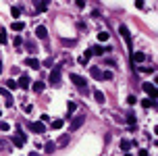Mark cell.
Instances as JSON below:
<instances>
[{
  "mask_svg": "<svg viewBox=\"0 0 158 156\" xmlns=\"http://www.w3.org/2000/svg\"><path fill=\"white\" fill-rule=\"evenodd\" d=\"M0 73H2V60H0Z\"/></svg>",
  "mask_w": 158,
  "mask_h": 156,
  "instance_id": "cell-36",
  "label": "cell"
},
{
  "mask_svg": "<svg viewBox=\"0 0 158 156\" xmlns=\"http://www.w3.org/2000/svg\"><path fill=\"white\" fill-rule=\"evenodd\" d=\"M127 156H133V154H127Z\"/></svg>",
  "mask_w": 158,
  "mask_h": 156,
  "instance_id": "cell-37",
  "label": "cell"
},
{
  "mask_svg": "<svg viewBox=\"0 0 158 156\" xmlns=\"http://www.w3.org/2000/svg\"><path fill=\"white\" fill-rule=\"evenodd\" d=\"M94 98H96V100H98V102H100V104H104V100H106V96H104V94H102L100 90H94Z\"/></svg>",
  "mask_w": 158,
  "mask_h": 156,
  "instance_id": "cell-18",
  "label": "cell"
},
{
  "mask_svg": "<svg viewBox=\"0 0 158 156\" xmlns=\"http://www.w3.org/2000/svg\"><path fill=\"white\" fill-rule=\"evenodd\" d=\"M90 56H92V50H85V54H83V56L79 58V62H81V65H88V60H90Z\"/></svg>",
  "mask_w": 158,
  "mask_h": 156,
  "instance_id": "cell-19",
  "label": "cell"
},
{
  "mask_svg": "<svg viewBox=\"0 0 158 156\" xmlns=\"http://www.w3.org/2000/svg\"><path fill=\"white\" fill-rule=\"evenodd\" d=\"M137 156H150V152H148V150H139V154Z\"/></svg>",
  "mask_w": 158,
  "mask_h": 156,
  "instance_id": "cell-34",
  "label": "cell"
},
{
  "mask_svg": "<svg viewBox=\"0 0 158 156\" xmlns=\"http://www.w3.org/2000/svg\"><path fill=\"white\" fill-rule=\"evenodd\" d=\"M119 31H121V36H123L125 44H127V48L131 50V48H133V42H131V34H129V29H127V25H121V27H119Z\"/></svg>",
  "mask_w": 158,
  "mask_h": 156,
  "instance_id": "cell-1",
  "label": "cell"
},
{
  "mask_svg": "<svg viewBox=\"0 0 158 156\" xmlns=\"http://www.w3.org/2000/svg\"><path fill=\"white\" fill-rule=\"evenodd\" d=\"M4 87H6V90H15V87H17V81H15V79H9Z\"/></svg>",
  "mask_w": 158,
  "mask_h": 156,
  "instance_id": "cell-22",
  "label": "cell"
},
{
  "mask_svg": "<svg viewBox=\"0 0 158 156\" xmlns=\"http://www.w3.org/2000/svg\"><path fill=\"white\" fill-rule=\"evenodd\" d=\"M127 102H129V104H135L137 98H135V96H129V98H127Z\"/></svg>",
  "mask_w": 158,
  "mask_h": 156,
  "instance_id": "cell-33",
  "label": "cell"
},
{
  "mask_svg": "<svg viewBox=\"0 0 158 156\" xmlns=\"http://www.w3.org/2000/svg\"><path fill=\"white\" fill-rule=\"evenodd\" d=\"M11 15L19 19V15H21V9H19V6H13V9H11Z\"/></svg>",
  "mask_w": 158,
  "mask_h": 156,
  "instance_id": "cell-25",
  "label": "cell"
},
{
  "mask_svg": "<svg viewBox=\"0 0 158 156\" xmlns=\"http://www.w3.org/2000/svg\"><path fill=\"white\" fill-rule=\"evenodd\" d=\"M31 90H34L35 94H42V92H44V83H42V81H35V83L31 85Z\"/></svg>",
  "mask_w": 158,
  "mask_h": 156,
  "instance_id": "cell-15",
  "label": "cell"
},
{
  "mask_svg": "<svg viewBox=\"0 0 158 156\" xmlns=\"http://www.w3.org/2000/svg\"><path fill=\"white\" fill-rule=\"evenodd\" d=\"M29 129H31L34 133H44V131H46V127H44V123H42V121L31 123V125H29Z\"/></svg>",
  "mask_w": 158,
  "mask_h": 156,
  "instance_id": "cell-8",
  "label": "cell"
},
{
  "mask_svg": "<svg viewBox=\"0 0 158 156\" xmlns=\"http://www.w3.org/2000/svg\"><path fill=\"white\" fill-rule=\"evenodd\" d=\"M67 110H69V115H71V112L75 110V102H69V104H67Z\"/></svg>",
  "mask_w": 158,
  "mask_h": 156,
  "instance_id": "cell-32",
  "label": "cell"
},
{
  "mask_svg": "<svg viewBox=\"0 0 158 156\" xmlns=\"http://www.w3.org/2000/svg\"><path fill=\"white\" fill-rule=\"evenodd\" d=\"M92 50V54H96V56H102L104 52H108V50H113L110 46H94V48H90Z\"/></svg>",
  "mask_w": 158,
  "mask_h": 156,
  "instance_id": "cell-7",
  "label": "cell"
},
{
  "mask_svg": "<svg viewBox=\"0 0 158 156\" xmlns=\"http://www.w3.org/2000/svg\"><path fill=\"white\" fill-rule=\"evenodd\" d=\"M0 117H2V112H0Z\"/></svg>",
  "mask_w": 158,
  "mask_h": 156,
  "instance_id": "cell-38",
  "label": "cell"
},
{
  "mask_svg": "<svg viewBox=\"0 0 158 156\" xmlns=\"http://www.w3.org/2000/svg\"><path fill=\"white\" fill-rule=\"evenodd\" d=\"M0 131H11V125L4 123V121H0Z\"/></svg>",
  "mask_w": 158,
  "mask_h": 156,
  "instance_id": "cell-24",
  "label": "cell"
},
{
  "mask_svg": "<svg viewBox=\"0 0 158 156\" xmlns=\"http://www.w3.org/2000/svg\"><path fill=\"white\" fill-rule=\"evenodd\" d=\"M135 6H137V9H142V6H144V0H135Z\"/></svg>",
  "mask_w": 158,
  "mask_h": 156,
  "instance_id": "cell-35",
  "label": "cell"
},
{
  "mask_svg": "<svg viewBox=\"0 0 158 156\" xmlns=\"http://www.w3.org/2000/svg\"><path fill=\"white\" fill-rule=\"evenodd\" d=\"M0 94H2V96H4V100H6V106H13V96L9 94V90L0 85Z\"/></svg>",
  "mask_w": 158,
  "mask_h": 156,
  "instance_id": "cell-10",
  "label": "cell"
},
{
  "mask_svg": "<svg viewBox=\"0 0 158 156\" xmlns=\"http://www.w3.org/2000/svg\"><path fill=\"white\" fill-rule=\"evenodd\" d=\"M25 65H27V67H31V69H40V65H42V62H40L38 58H25Z\"/></svg>",
  "mask_w": 158,
  "mask_h": 156,
  "instance_id": "cell-12",
  "label": "cell"
},
{
  "mask_svg": "<svg viewBox=\"0 0 158 156\" xmlns=\"http://www.w3.org/2000/svg\"><path fill=\"white\" fill-rule=\"evenodd\" d=\"M11 29L13 31H23V29H25V23H23V21H15V23L11 25Z\"/></svg>",
  "mask_w": 158,
  "mask_h": 156,
  "instance_id": "cell-14",
  "label": "cell"
},
{
  "mask_svg": "<svg viewBox=\"0 0 158 156\" xmlns=\"http://www.w3.org/2000/svg\"><path fill=\"white\" fill-rule=\"evenodd\" d=\"M121 148H123V150H129V148H131V142H129V140H121Z\"/></svg>",
  "mask_w": 158,
  "mask_h": 156,
  "instance_id": "cell-27",
  "label": "cell"
},
{
  "mask_svg": "<svg viewBox=\"0 0 158 156\" xmlns=\"http://www.w3.org/2000/svg\"><path fill=\"white\" fill-rule=\"evenodd\" d=\"M25 142H27V137H25V133L21 131V127H17V135H13V144H15V146H19V148H21V146L25 144Z\"/></svg>",
  "mask_w": 158,
  "mask_h": 156,
  "instance_id": "cell-4",
  "label": "cell"
},
{
  "mask_svg": "<svg viewBox=\"0 0 158 156\" xmlns=\"http://www.w3.org/2000/svg\"><path fill=\"white\" fill-rule=\"evenodd\" d=\"M102 79L110 81V79H113V73H110V71H104V73H102Z\"/></svg>",
  "mask_w": 158,
  "mask_h": 156,
  "instance_id": "cell-28",
  "label": "cell"
},
{
  "mask_svg": "<svg viewBox=\"0 0 158 156\" xmlns=\"http://www.w3.org/2000/svg\"><path fill=\"white\" fill-rule=\"evenodd\" d=\"M63 125H65V121H63V119L52 121V129H63Z\"/></svg>",
  "mask_w": 158,
  "mask_h": 156,
  "instance_id": "cell-21",
  "label": "cell"
},
{
  "mask_svg": "<svg viewBox=\"0 0 158 156\" xmlns=\"http://www.w3.org/2000/svg\"><path fill=\"white\" fill-rule=\"evenodd\" d=\"M48 81L52 85H60V67H54L52 71H50V77H48Z\"/></svg>",
  "mask_w": 158,
  "mask_h": 156,
  "instance_id": "cell-3",
  "label": "cell"
},
{
  "mask_svg": "<svg viewBox=\"0 0 158 156\" xmlns=\"http://www.w3.org/2000/svg\"><path fill=\"white\" fill-rule=\"evenodd\" d=\"M69 79H71L73 83L77 85L79 90H85V87H88V83H85V79H83L81 75H77V73H71V75H69Z\"/></svg>",
  "mask_w": 158,
  "mask_h": 156,
  "instance_id": "cell-2",
  "label": "cell"
},
{
  "mask_svg": "<svg viewBox=\"0 0 158 156\" xmlns=\"http://www.w3.org/2000/svg\"><path fill=\"white\" fill-rule=\"evenodd\" d=\"M144 58H146V54H144V52H135V54L131 56L133 62H144Z\"/></svg>",
  "mask_w": 158,
  "mask_h": 156,
  "instance_id": "cell-16",
  "label": "cell"
},
{
  "mask_svg": "<svg viewBox=\"0 0 158 156\" xmlns=\"http://www.w3.org/2000/svg\"><path fill=\"white\" fill-rule=\"evenodd\" d=\"M90 73H92V77H94V79H102V71L98 69V67H92Z\"/></svg>",
  "mask_w": 158,
  "mask_h": 156,
  "instance_id": "cell-17",
  "label": "cell"
},
{
  "mask_svg": "<svg viewBox=\"0 0 158 156\" xmlns=\"http://www.w3.org/2000/svg\"><path fill=\"white\" fill-rule=\"evenodd\" d=\"M98 40H100V42H106V40H108V31H100V34H98Z\"/></svg>",
  "mask_w": 158,
  "mask_h": 156,
  "instance_id": "cell-26",
  "label": "cell"
},
{
  "mask_svg": "<svg viewBox=\"0 0 158 156\" xmlns=\"http://www.w3.org/2000/svg\"><path fill=\"white\" fill-rule=\"evenodd\" d=\"M67 144H69V135H63V137L56 142V146H67Z\"/></svg>",
  "mask_w": 158,
  "mask_h": 156,
  "instance_id": "cell-23",
  "label": "cell"
},
{
  "mask_svg": "<svg viewBox=\"0 0 158 156\" xmlns=\"http://www.w3.org/2000/svg\"><path fill=\"white\" fill-rule=\"evenodd\" d=\"M144 92H146L148 94V98H154V100H156V85L154 83H144Z\"/></svg>",
  "mask_w": 158,
  "mask_h": 156,
  "instance_id": "cell-5",
  "label": "cell"
},
{
  "mask_svg": "<svg viewBox=\"0 0 158 156\" xmlns=\"http://www.w3.org/2000/svg\"><path fill=\"white\" fill-rule=\"evenodd\" d=\"M35 36L40 37V40H46V37H48V31H46L44 25H38V27H35Z\"/></svg>",
  "mask_w": 158,
  "mask_h": 156,
  "instance_id": "cell-11",
  "label": "cell"
},
{
  "mask_svg": "<svg viewBox=\"0 0 158 156\" xmlns=\"http://www.w3.org/2000/svg\"><path fill=\"white\" fill-rule=\"evenodd\" d=\"M0 42H2V44H6V42H9V37H6V34H4V29L0 31Z\"/></svg>",
  "mask_w": 158,
  "mask_h": 156,
  "instance_id": "cell-29",
  "label": "cell"
},
{
  "mask_svg": "<svg viewBox=\"0 0 158 156\" xmlns=\"http://www.w3.org/2000/svg\"><path fill=\"white\" fill-rule=\"evenodd\" d=\"M142 106L144 108H154L156 106V100H154V98H146V100H142Z\"/></svg>",
  "mask_w": 158,
  "mask_h": 156,
  "instance_id": "cell-13",
  "label": "cell"
},
{
  "mask_svg": "<svg viewBox=\"0 0 158 156\" xmlns=\"http://www.w3.org/2000/svg\"><path fill=\"white\" fill-rule=\"evenodd\" d=\"M29 83H31V81H29V77H27V75H21V77H19V81H17V87L27 90V87H29Z\"/></svg>",
  "mask_w": 158,
  "mask_h": 156,
  "instance_id": "cell-9",
  "label": "cell"
},
{
  "mask_svg": "<svg viewBox=\"0 0 158 156\" xmlns=\"http://www.w3.org/2000/svg\"><path fill=\"white\" fill-rule=\"evenodd\" d=\"M127 123L129 125H135V115H127Z\"/></svg>",
  "mask_w": 158,
  "mask_h": 156,
  "instance_id": "cell-30",
  "label": "cell"
},
{
  "mask_svg": "<svg viewBox=\"0 0 158 156\" xmlns=\"http://www.w3.org/2000/svg\"><path fill=\"white\" fill-rule=\"evenodd\" d=\"M44 148H46V152H48V154H52V152L56 150V144H54V142H48V144H46Z\"/></svg>",
  "mask_w": 158,
  "mask_h": 156,
  "instance_id": "cell-20",
  "label": "cell"
},
{
  "mask_svg": "<svg viewBox=\"0 0 158 156\" xmlns=\"http://www.w3.org/2000/svg\"><path fill=\"white\" fill-rule=\"evenodd\" d=\"M83 121H85V117H75V119L71 121V127H69V129H71V131H77L79 127L83 125Z\"/></svg>",
  "mask_w": 158,
  "mask_h": 156,
  "instance_id": "cell-6",
  "label": "cell"
},
{
  "mask_svg": "<svg viewBox=\"0 0 158 156\" xmlns=\"http://www.w3.org/2000/svg\"><path fill=\"white\" fill-rule=\"evenodd\" d=\"M21 44H23V37L17 36V37H15V46H17V48H21Z\"/></svg>",
  "mask_w": 158,
  "mask_h": 156,
  "instance_id": "cell-31",
  "label": "cell"
}]
</instances>
